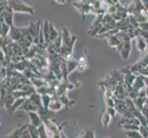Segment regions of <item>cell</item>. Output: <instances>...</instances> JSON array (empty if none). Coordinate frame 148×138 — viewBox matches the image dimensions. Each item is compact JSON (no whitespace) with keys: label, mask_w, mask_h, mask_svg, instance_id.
Returning <instances> with one entry per match:
<instances>
[{"label":"cell","mask_w":148,"mask_h":138,"mask_svg":"<svg viewBox=\"0 0 148 138\" xmlns=\"http://www.w3.org/2000/svg\"><path fill=\"white\" fill-rule=\"evenodd\" d=\"M27 128H28V124L18 126L17 128H15L11 133H9L8 135L3 136L2 138H20L24 130H26Z\"/></svg>","instance_id":"obj_5"},{"label":"cell","mask_w":148,"mask_h":138,"mask_svg":"<svg viewBox=\"0 0 148 138\" xmlns=\"http://www.w3.org/2000/svg\"><path fill=\"white\" fill-rule=\"evenodd\" d=\"M53 98L51 97L50 94H45L42 96V107L44 109H49V105L52 101Z\"/></svg>","instance_id":"obj_16"},{"label":"cell","mask_w":148,"mask_h":138,"mask_svg":"<svg viewBox=\"0 0 148 138\" xmlns=\"http://www.w3.org/2000/svg\"><path fill=\"white\" fill-rule=\"evenodd\" d=\"M55 2H57L58 4H61V5H64L66 3V0H54Z\"/></svg>","instance_id":"obj_27"},{"label":"cell","mask_w":148,"mask_h":138,"mask_svg":"<svg viewBox=\"0 0 148 138\" xmlns=\"http://www.w3.org/2000/svg\"><path fill=\"white\" fill-rule=\"evenodd\" d=\"M42 32L45 40V43L48 46L50 43V21H48V20H44L42 25Z\"/></svg>","instance_id":"obj_7"},{"label":"cell","mask_w":148,"mask_h":138,"mask_svg":"<svg viewBox=\"0 0 148 138\" xmlns=\"http://www.w3.org/2000/svg\"><path fill=\"white\" fill-rule=\"evenodd\" d=\"M73 7L75 8L76 11L81 14L83 18H85L86 14H95L96 16L101 15L92 7V5L88 2V0H76L75 2L73 3Z\"/></svg>","instance_id":"obj_1"},{"label":"cell","mask_w":148,"mask_h":138,"mask_svg":"<svg viewBox=\"0 0 148 138\" xmlns=\"http://www.w3.org/2000/svg\"><path fill=\"white\" fill-rule=\"evenodd\" d=\"M142 2H143V4H144V6L146 8V10L148 11V0H142Z\"/></svg>","instance_id":"obj_26"},{"label":"cell","mask_w":148,"mask_h":138,"mask_svg":"<svg viewBox=\"0 0 148 138\" xmlns=\"http://www.w3.org/2000/svg\"><path fill=\"white\" fill-rule=\"evenodd\" d=\"M8 36L12 41H14V42H16V43H18L22 38H24L23 33L21 32V30H20V28H16L15 26H12L11 29H10V32Z\"/></svg>","instance_id":"obj_4"},{"label":"cell","mask_w":148,"mask_h":138,"mask_svg":"<svg viewBox=\"0 0 148 138\" xmlns=\"http://www.w3.org/2000/svg\"><path fill=\"white\" fill-rule=\"evenodd\" d=\"M78 60H75L74 58H70L69 60H67V72H68V76L73 72L75 70H77L78 67Z\"/></svg>","instance_id":"obj_10"},{"label":"cell","mask_w":148,"mask_h":138,"mask_svg":"<svg viewBox=\"0 0 148 138\" xmlns=\"http://www.w3.org/2000/svg\"><path fill=\"white\" fill-rule=\"evenodd\" d=\"M140 30V37L144 38L146 42H148V32H146V30H143L141 29Z\"/></svg>","instance_id":"obj_23"},{"label":"cell","mask_w":148,"mask_h":138,"mask_svg":"<svg viewBox=\"0 0 148 138\" xmlns=\"http://www.w3.org/2000/svg\"><path fill=\"white\" fill-rule=\"evenodd\" d=\"M106 111L108 112V113L112 117V118H114V116L116 114V109L113 108V107H107V109H106Z\"/></svg>","instance_id":"obj_21"},{"label":"cell","mask_w":148,"mask_h":138,"mask_svg":"<svg viewBox=\"0 0 148 138\" xmlns=\"http://www.w3.org/2000/svg\"><path fill=\"white\" fill-rule=\"evenodd\" d=\"M136 48L140 53H145V50L147 49V42L142 37H137L136 39Z\"/></svg>","instance_id":"obj_8"},{"label":"cell","mask_w":148,"mask_h":138,"mask_svg":"<svg viewBox=\"0 0 148 138\" xmlns=\"http://www.w3.org/2000/svg\"><path fill=\"white\" fill-rule=\"evenodd\" d=\"M139 75H142L145 76V78H148V65L145 66V67H143L140 71H139Z\"/></svg>","instance_id":"obj_22"},{"label":"cell","mask_w":148,"mask_h":138,"mask_svg":"<svg viewBox=\"0 0 148 138\" xmlns=\"http://www.w3.org/2000/svg\"><path fill=\"white\" fill-rule=\"evenodd\" d=\"M26 100H27V98H19V99H17L16 100L14 101V103L12 104V106L9 108V110L8 111V113L10 115H12L14 113V111L17 110V108H20V107H21V105L24 103L25 101H26Z\"/></svg>","instance_id":"obj_9"},{"label":"cell","mask_w":148,"mask_h":138,"mask_svg":"<svg viewBox=\"0 0 148 138\" xmlns=\"http://www.w3.org/2000/svg\"><path fill=\"white\" fill-rule=\"evenodd\" d=\"M10 29L11 27L8 26L7 23H5L4 21H1V30H0V34H1V37H8L10 32Z\"/></svg>","instance_id":"obj_13"},{"label":"cell","mask_w":148,"mask_h":138,"mask_svg":"<svg viewBox=\"0 0 148 138\" xmlns=\"http://www.w3.org/2000/svg\"><path fill=\"white\" fill-rule=\"evenodd\" d=\"M20 138H32V136L30 135L29 134V132L28 130V128L26 130H24V132L22 133V135H21V137Z\"/></svg>","instance_id":"obj_25"},{"label":"cell","mask_w":148,"mask_h":138,"mask_svg":"<svg viewBox=\"0 0 148 138\" xmlns=\"http://www.w3.org/2000/svg\"><path fill=\"white\" fill-rule=\"evenodd\" d=\"M139 29H141V30H146V32H148V21L140 23V24H139Z\"/></svg>","instance_id":"obj_24"},{"label":"cell","mask_w":148,"mask_h":138,"mask_svg":"<svg viewBox=\"0 0 148 138\" xmlns=\"http://www.w3.org/2000/svg\"><path fill=\"white\" fill-rule=\"evenodd\" d=\"M112 2H113V4H114V5H116V4L120 3V1H119V0H112Z\"/></svg>","instance_id":"obj_28"},{"label":"cell","mask_w":148,"mask_h":138,"mask_svg":"<svg viewBox=\"0 0 148 138\" xmlns=\"http://www.w3.org/2000/svg\"><path fill=\"white\" fill-rule=\"evenodd\" d=\"M28 130L32 138H40V130L38 127H35L32 124H28Z\"/></svg>","instance_id":"obj_14"},{"label":"cell","mask_w":148,"mask_h":138,"mask_svg":"<svg viewBox=\"0 0 148 138\" xmlns=\"http://www.w3.org/2000/svg\"><path fill=\"white\" fill-rule=\"evenodd\" d=\"M106 13L107 14H110V15H113V14L117 13V6H116V5L109 6L108 8H107V10H106Z\"/></svg>","instance_id":"obj_20"},{"label":"cell","mask_w":148,"mask_h":138,"mask_svg":"<svg viewBox=\"0 0 148 138\" xmlns=\"http://www.w3.org/2000/svg\"><path fill=\"white\" fill-rule=\"evenodd\" d=\"M111 118H112V117H111L107 111H105L104 113L102 114L101 122H102V126H103V128H107V127L109 126Z\"/></svg>","instance_id":"obj_15"},{"label":"cell","mask_w":148,"mask_h":138,"mask_svg":"<svg viewBox=\"0 0 148 138\" xmlns=\"http://www.w3.org/2000/svg\"><path fill=\"white\" fill-rule=\"evenodd\" d=\"M59 34H60V32H58V30L54 28L52 22H50V43H53L54 41L58 38Z\"/></svg>","instance_id":"obj_12"},{"label":"cell","mask_w":148,"mask_h":138,"mask_svg":"<svg viewBox=\"0 0 148 138\" xmlns=\"http://www.w3.org/2000/svg\"><path fill=\"white\" fill-rule=\"evenodd\" d=\"M122 129H124L125 131H139L140 126L136 124H123L121 126Z\"/></svg>","instance_id":"obj_18"},{"label":"cell","mask_w":148,"mask_h":138,"mask_svg":"<svg viewBox=\"0 0 148 138\" xmlns=\"http://www.w3.org/2000/svg\"><path fill=\"white\" fill-rule=\"evenodd\" d=\"M29 117L30 119V124H32L35 127H40L43 124V121L40 114L37 113V111H29L28 112Z\"/></svg>","instance_id":"obj_3"},{"label":"cell","mask_w":148,"mask_h":138,"mask_svg":"<svg viewBox=\"0 0 148 138\" xmlns=\"http://www.w3.org/2000/svg\"><path fill=\"white\" fill-rule=\"evenodd\" d=\"M8 5L15 13H27L34 16V8L23 0H8Z\"/></svg>","instance_id":"obj_2"},{"label":"cell","mask_w":148,"mask_h":138,"mask_svg":"<svg viewBox=\"0 0 148 138\" xmlns=\"http://www.w3.org/2000/svg\"><path fill=\"white\" fill-rule=\"evenodd\" d=\"M62 107H63V103L60 101V100L53 98L52 101H51V103L49 105V110L53 111H60Z\"/></svg>","instance_id":"obj_11"},{"label":"cell","mask_w":148,"mask_h":138,"mask_svg":"<svg viewBox=\"0 0 148 138\" xmlns=\"http://www.w3.org/2000/svg\"><path fill=\"white\" fill-rule=\"evenodd\" d=\"M73 36L74 35L71 34L69 30L65 27H64L62 30V43H63L62 47H67V46L71 43V42H72Z\"/></svg>","instance_id":"obj_6"},{"label":"cell","mask_w":148,"mask_h":138,"mask_svg":"<svg viewBox=\"0 0 148 138\" xmlns=\"http://www.w3.org/2000/svg\"><path fill=\"white\" fill-rule=\"evenodd\" d=\"M78 67H77V71L78 72H84L85 70L88 69V63H86V59L85 57H82V58H80L78 60Z\"/></svg>","instance_id":"obj_17"},{"label":"cell","mask_w":148,"mask_h":138,"mask_svg":"<svg viewBox=\"0 0 148 138\" xmlns=\"http://www.w3.org/2000/svg\"><path fill=\"white\" fill-rule=\"evenodd\" d=\"M125 134L128 138H144L139 131H126Z\"/></svg>","instance_id":"obj_19"}]
</instances>
